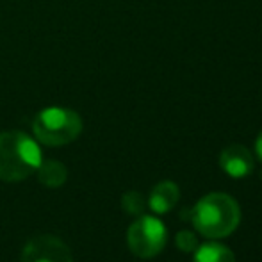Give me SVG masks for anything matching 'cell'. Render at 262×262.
<instances>
[{"label": "cell", "mask_w": 262, "mask_h": 262, "mask_svg": "<svg viewBox=\"0 0 262 262\" xmlns=\"http://www.w3.org/2000/svg\"><path fill=\"white\" fill-rule=\"evenodd\" d=\"M38 143L21 130L0 134V180L21 182L41 164Z\"/></svg>", "instance_id": "obj_1"}, {"label": "cell", "mask_w": 262, "mask_h": 262, "mask_svg": "<svg viewBox=\"0 0 262 262\" xmlns=\"http://www.w3.org/2000/svg\"><path fill=\"white\" fill-rule=\"evenodd\" d=\"M241 221L239 204L227 193H209L194 205L193 225L202 235L220 239L230 235Z\"/></svg>", "instance_id": "obj_2"}, {"label": "cell", "mask_w": 262, "mask_h": 262, "mask_svg": "<svg viewBox=\"0 0 262 262\" xmlns=\"http://www.w3.org/2000/svg\"><path fill=\"white\" fill-rule=\"evenodd\" d=\"M36 139L47 146H62L75 141L82 132V120L72 109L49 107L36 114L32 121Z\"/></svg>", "instance_id": "obj_3"}, {"label": "cell", "mask_w": 262, "mask_h": 262, "mask_svg": "<svg viewBox=\"0 0 262 262\" xmlns=\"http://www.w3.org/2000/svg\"><path fill=\"white\" fill-rule=\"evenodd\" d=\"M168 230L161 220L154 216H141L128 227L127 243L134 255L141 259H152L166 246Z\"/></svg>", "instance_id": "obj_4"}, {"label": "cell", "mask_w": 262, "mask_h": 262, "mask_svg": "<svg viewBox=\"0 0 262 262\" xmlns=\"http://www.w3.org/2000/svg\"><path fill=\"white\" fill-rule=\"evenodd\" d=\"M20 262H73V257L59 237L38 235L25 245Z\"/></svg>", "instance_id": "obj_5"}, {"label": "cell", "mask_w": 262, "mask_h": 262, "mask_svg": "<svg viewBox=\"0 0 262 262\" xmlns=\"http://www.w3.org/2000/svg\"><path fill=\"white\" fill-rule=\"evenodd\" d=\"M220 166L230 177L241 179V177L252 173L253 157L250 150L245 148L243 145H230L220 154Z\"/></svg>", "instance_id": "obj_6"}, {"label": "cell", "mask_w": 262, "mask_h": 262, "mask_svg": "<svg viewBox=\"0 0 262 262\" xmlns=\"http://www.w3.org/2000/svg\"><path fill=\"white\" fill-rule=\"evenodd\" d=\"M179 196H180L179 186H177L175 182H171V180H164V182L157 184V186L152 189L148 205L154 212L166 214L177 205Z\"/></svg>", "instance_id": "obj_7"}, {"label": "cell", "mask_w": 262, "mask_h": 262, "mask_svg": "<svg viewBox=\"0 0 262 262\" xmlns=\"http://www.w3.org/2000/svg\"><path fill=\"white\" fill-rule=\"evenodd\" d=\"M38 177L41 184H45L47 187H59L66 182L68 171H66L62 162L47 159V161H41V164L38 166Z\"/></svg>", "instance_id": "obj_8"}, {"label": "cell", "mask_w": 262, "mask_h": 262, "mask_svg": "<svg viewBox=\"0 0 262 262\" xmlns=\"http://www.w3.org/2000/svg\"><path fill=\"white\" fill-rule=\"evenodd\" d=\"M194 262H235V255L221 243H205L194 253Z\"/></svg>", "instance_id": "obj_9"}, {"label": "cell", "mask_w": 262, "mask_h": 262, "mask_svg": "<svg viewBox=\"0 0 262 262\" xmlns=\"http://www.w3.org/2000/svg\"><path fill=\"white\" fill-rule=\"evenodd\" d=\"M121 207L127 214H132V216H141L145 212V198L141 196V193L138 191H128V193L123 194L121 198Z\"/></svg>", "instance_id": "obj_10"}, {"label": "cell", "mask_w": 262, "mask_h": 262, "mask_svg": "<svg viewBox=\"0 0 262 262\" xmlns=\"http://www.w3.org/2000/svg\"><path fill=\"white\" fill-rule=\"evenodd\" d=\"M177 246H179L182 252L189 253L194 250V246H196V239H194V234L193 232H187V230H182L177 234V239H175Z\"/></svg>", "instance_id": "obj_11"}, {"label": "cell", "mask_w": 262, "mask_h": 262, "mask_svg": "<svg viewBox=\"0 0 262 262\" xmlns=\"http://www.w3.org/2000/svg\"><path fill=\"white\" fill-rule=\"evenodd\" d=\"M255 152H257V156H259V159L262 161V132L259 134V138H257V141H255Z\"/></svg>", "instance_id": "obj_12"}]
</instances>
